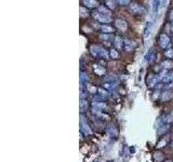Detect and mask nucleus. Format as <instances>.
I'll use <instances>...</instances> for the list:
<instances>
[{"mask_svg": "<svg viewBox=\"0 0 173 162\" xmlns=\"http://www.w3.org/2000/svg\"><path fill=\"white\" fill-rule=\"evenodd\" d=\"M90 53L92 56L97 57V58H103V60H108L109 58V52L105 50L103 47L99 45H92L90 47Z\"/></svg>", "mask_w": 173, "mask_h": 162, "instance_id": "f257e3e1", "label": "nucleus"}, {"mask_svg": "<svg viewBox=\"0 0 173 162\" xmlns=\"http://www.w3.org/2000/svg\"><path fill=\"white\" fill-rule=\"evenodd\" d=\"M170 126H171V124L165 121V119H163V117L160 118V119L158 120V122H157V126H156L157 133L159 134V135H162V134L167 133V132L169 131Z\"/></svg>", "mask_w": 173, "mask_h": 162, "instance_id": "f03ea898", "label": "nucleus"}, {"mask_svg": "<svg viewBox=\"0 0 173 162\" xmlns=\"http://www.w3.org/2000/svg\"><path fill=\"white\" fill-rule=\"evenodd\" d=\"M117 83H118V78L114 75H111L104 79L103 88L106 90H113L117 85Z\"/></svg>", "mask_w": 173, "mask_h": 162, "instance_id": "7ed1b4c3", "label": "nucleus"}, {"mask_svg": "<svg viewBox=\"0 0 173 162\" xmlns=\"http://www.w3.org/2000/svg\"><path fill=\"white\" fill-rule=\"evenodd\" d=\"M92 15H93V17H94L95 20L99 21L100 23H104V24H106V23L111 22V19L109 17V16L105 15V14L99 12V11H93V12H92Z\"/></svg>", "mask_w": 173, "mask_h": 162, "instance_id": "20e7f679", "label": "nucleus"}, {"mask_svg": "<svg viewBox=\"0 0 173 162\" xmlns=\"http://www.w3.org/2000/svg\"><path fill=\"white\" fill-rule=\"evenodd\" d=\"M161 81L160 77H159V75L158 76H150L148 78V80H147V86H148L149 89H156L158 85L157 84H160L159 82Z\"/></svg>", "mask_w": 173, "mask_h": 162, "instance_id": "39448f33", "label": "nucleus"}, {"mask_svg": "<svg viewBox=\"0 0 173 162\" xmlns=\"http://www.w3.org/2000/svg\"><path fill=\"white\" fill-rule=\"evenodd\" d=\"M171 45V41H170V38L168 37V35L165 34H162L159 37V45H160L162 49H168Z\"/></svg>", "mask_w": 173, "mask_h": 162, "instance_id": "423d86ee", "label": "nucleus"}, {"mask_svg": "<svg viewBox=\"0 0 173 162\" xmlns=\"http://www.w3.org/2000/svg\"><path fill=\"white\" fill-rule=\"evenodd\" d=\"M129 9H130V11L133 14H142L145 11L143 7H141L140 4L135 3V2H131V3L129 4Z\"/></svg>", "mask_w": 173, "mask_h": 162, "instance_id": "0eeeda50", "label": "nucleus"}, {"mask_svg": "<svg viewBox=\"0 0 173 162\" xmlns=\"http://www.w3.org/2000/svg\"><path fill=\"white\" fill-rule=\"evenodd\" d=\"M80 131H81V133H83L84 135H90V134L92 133L90 126L86 123V121L83 120L82 116H81V120H80Z\"/></svg>", "mask_w": 173, "mask_h": 162, "instance_id": "6e6552de", "label": "nucleus"}, {"mask_svg": "<svg viewBox=\"0 0 173 162\" xmlns=\"http://www.w3.org/2000/svg\"><path fill=\"white\" fill-rule=\"evenodd\" d=\"M135 47H136L135 41L131 40V39H128V38L124 39V48L126 51H128V52L133 51V50L135 49Z\"/></svg>", "mask_w": 173, "mask_h": 162, "instance_id": "1a4fd4ad", "label": "nucleus"}, {"mask_svg": "<svg viewBox=\"0 0 173 162\" xmlns=\"http://www.w3.org/2000/svg\"><path fill=\"white\" fill-rule=\"evenodd\" d=\"M93 71L95 73V75H97L100 77H103L104 75L106 73V69L104 66L100 64H94L93 65Z\"/></svg>", "mask_w": 173, "mask_h": 162, "instance_id": "9d476101", "label": "nucleus"}, {"mask_svg": "<svg viewBox=\"0 0 173 162\" xmlns=\"http://www.w3.org/2000/svg\"><path fill=\"white\" fill-rule=\"evenodd\" d=\"M172 98V93H171V91L170 90H163L162 92H161V96H160V100L162 102H168L170 101Z\"/></svg>", "mask_w": 173, "mask_h": 162, "instance_id": "9b49d317", "label": "nucleus"}, {"mask_svg": "<svg viewBox=\"0 0 173 162\" xmlns=\"http://www.w3.org/2000/svg\"><path fill=\"white\" fill-rule=\"evenodd\" d=\"M115 24H116V27L119 28L120 30H122V32L127 30V28H128V24H127V22L124 20H116Z\"/></svg>", "mask_w": 173, "mask_h": 162, "instance_id": "f8f14e48", "label": "nucleus"}, {"mask_svg": "<svg viewBox=\"0 0 173 162\" xmlns=\"http://www.w3.org/2000/svg\"><path fill=\"white\" fill-rule=\"evenodd\" d=\"M114 45H115V49L119 50L124 47V39H121V37L116 36L114 38Z\"/></svg>", "mask_w": 173, "mask_h": 162, "instance_id": "ddd939ff", "label": "nucleus"}, {"mask_svg": "<svg viewBox=\"0 0 173 162\" xmlns=\"http://www.w3.org/2000/svg\"><path fill=\"white\" fill-rule=\"evenodd\" d=\"M83 4L86 5V8H90V9L99 7V3H97L96 0H83Z\"/></svg>", "mask_w": 173, "mask_h": 162, "instance_id": "4468645a", "label": "nucleus"}, {"mask_svg": "<svg viewBox=\"0 0 173 162\" xmlns=\"http://www.w3.org/2000/svg\"><path fill=\"white\" fill-rule=\"evenodd\" d=\"M152 22H147L146 25H145V28H144V39L146 40L147 38L149 37L150 35V30H152Z\"/></svg>", "mask_w": 173, "mask_h": 162, "instance_id": "2eb2a0df", "label": "nucleus"}, {"mask_svg": "<svg viewBox=\"0 0 173 162\" xmlns=\"http://www.w3.org/2000/svg\"><path fill=\"white\" fill-rule=\"evenodd\" d=\"M86 91L88 92V93L92 94V95H95V94H97V91H99V89H97L95 85L88 83V84L86 85Z\"/></svg>", "mask_w": 173, "mask_h": 162, "instance_id": "dca6fc26", "label": "nucleus"}, {"mask_svg": "<svg viewBox=\"0 0 173 162\" xmlns=\"http://www.w3.org/2000/svg\"><path fill=\"white\" fill-rule=\"evenodd\" d=\"M156 56V53L154 51V49H150L148 52L146 53V55H145V62H147V63H150V62L155 58Z\"/></svg>", "mask_w": 173, "mask_h": 162, "instance_id": "f3484780", "label": "nucleus"}, {"mask_svg": "<svg viewBox=\"0 0 173 162\" xmlns=\"http://www.w3.org/2000/svg\"><path fill=\"white\" fill-rule=\"evenodd\" d=\"M161 68L162 69H167V70H169V69L173 68V62L171 60H165V61H162L161 63Z\"/></svg>", "mask_w": 173, "mask_h": 162, "instance_id": "a211bd4d", "label": "nucleus"}, {"mask_svg": "<svg viewBox=\"0 0 173 162\" xmlns=\"http://www.w3.org/2000/svg\"><path fill=\"white\" fill-rule=\"evenodd\" d=\"M159 7H160V0H152V14H156L157 15L158 10H159Z\"/></svg>", "mask_w": 173, "mask_h": 162, "instance_id": "6ab92c4d", "label": "nucleus"}, {"mask_svg": "<svg viewBox=\"0 0 173 162\" xmlns=\"http://www.w3.org/2000/svg\"><path fill=\"white\" fill-rule=\"evenodd\" d=\"M107 132L109 134V136L111 137H114V138H117L118 137V132H117V130L114 126H109L107 128Z\"/></svg>", "mask_w": 173, "mask_h": 162, "instance_id": "aec40b11", "label": "nucleus"}, {"mask_svg": "<svg viewBox=\"0 0 173 162\" xmlns=\"http://www.w3.org/2000/svg\"><path fill=\"white\" fill-rule=\"evenodd\" d=\"M79 108H80V111H81V113L86 111V110L89 108V103H88V101H86V100H80Z\"/></svg>", "mask_w": 173, "mask_h": 162, "instance_id": "412c9836", "label": "nucleus"}, {"mask_svg": "<svg viewBox=\"0 0 173 162\" xmlns=\"http://www.w3.org/2000/svg\"><path fill=\"white\" fill-rule=\"evenodd\" d=\"M100 29H101V32H103V34H109V35H111V32H114V28L111 27V26H108V25H102V26H100Z\"/></svg>", "mask_w": 173, "mask_h": 162, "instance_id": "4be33fe9", "label": "nucleus"}, {"mask_svg": "<svg viewBox=\"0 0 173 162\" xmlns=\"http://www.w3.org/2000/svg\"><path fill=\"white\" fill-rule=\"evenodd\" d=\"M109 56H111V58H113V60H117V58L119 57L118 50L115 48H111V50H109Z\"/></svg>", "mask_w": 173, "mask_h": 162, "instance_id": "5701e85b", "label": "nucleus"}, {"mask_svg": "<svg viewBox=\"0 0 173 162\" xmlns=\"http://www.w3.org/2000/svg\"><path fill=\"white\" fill-rule=\"evenodd\" d=\"M105 3H106V7L114 10L117 7V4H118V0H106Z\"/></svg>", "mask_w": 173, "mask_h": 162, "instance_id": "b1692460", "label": "nucleus"}, {"mask_svg": "<svg viewBox=\"0 0 173 162\" xmlns=\"http://www.w3.org/2000/svg\"><path fill=\"white\" fill-rule=\"evenodd\" d=\"M88 80H89L88 75H86V73L81 71V73H80V82H81V84L86 85V84H88Z\"/></svg>", "mask_w": 173, "mask_h": 162, "instance_id": "393cba45", "label": "nucleus"}, {"mask_svg": "<svg viewBox=\"0 0 173 162\" xmlns=\"http://www.w3.org/2000/svg\"><path fill=\"white\" fill-rule=\"evenodd\" d=\"M97 11L101 13H103V14H105V15H107V16L111 15V11H109L108 9L105 8L104 5H99V7H97Z\"/></svg>", "mask_w": 173, "mask_h": 162, "instance_id": "a878e982", "label": "nucleus"}, {"mask_svg": "<svg viewBox=\"0 0 173 162\" xmlns=\"http://www.w3.org/2000/svg\"><path fill=\"white\" fill-rule=\"evenodd\" d=\"M97 94H100L101 96L103 97L104 100L106 98V97H108V95H109V93H108V91L106 89H103V88H100L99 91H97Z\"/></svg>", "mask_w": 173, "mask_h": 162, "instance_id": "bb28decb", "label": "nucleus"}, {"mask_svg": "<svg viewBox=\"0 0 173 162\" xmlns=\"http://www.w3.org/2000/svg\"><path fill=\"white\" fill-rule=\"evenodd\" d=\"M168 139H167V138H161L160 141H159V142L157 143V148H162V147H165V146H167L168 145Z\"/></svg>", "mask_w": 173, "mask_h": 162, "instance_id": "cd10ccee", "label": "nucleus"}, {"mask_svg": "<svg viewBox=\"0 0 173 162\" xmlns=\"http://www.w3.org/2000/svg\"><path fill=\"white\" fill-rule=\"evenodd\" d=\"M79 12H80V16L81 17H86V16L89 15V11H88V9L86 7H81V8L79 9Z\"/></svg>", "mask_w": 173, "mask_h": 162, "instance_id": "c85d7f7f", "label": "nucleus"}, {"mask_svg": "<svg viewBox=\"0 0 173 162\" xmlns=\"http://www.w3.org/2000/svg\"><path fill=\"white\" fill-rule=\"evenodd\" d=\"M100 38L104 41H111L113 39V36L109 35V34H101L100 35Z\"/></svg>", "mask_w": 173, "mask_h": 162, "instance_id": "c756f323", "label": "nucleus"}, {"mask_svg": "<svg viewBox=\"0 0 173 162\" xmlns=\"http://www.w3.org/2000/svg\"><path fill=\"white\" fill-rule=\"evenodd\" d=\"M165 56L168 58V60H171L173 58V49H168L165 51Z\"/></svg>", "mask_w": 173, "mask_h": 162, "instance_id": "7c9ffc66", "label": "nucleus"}, {"mask_svg": "<svg viewBox=\"0 0 173 162\" xmlns=\"http://www.w3.org/2000/svg\"><path fill=\"white\" fill-rule=\"evenodd\" d=\"M160 96H161V93H160V91H159V89H156V91L152 94V100H154V101H155V100H158V98H160Z\"/></svg>", "mask_w": 173, "mask_h": 162, "instance_id": "2f4dec72", "label": "nucleus"}, {"mask_svg": "<svg viewBox=\"0 0 173 162\" xmlns=\"http://www.w3.org/2000/svg\"><path fill=\"white\" fill-rule=\"evenodd\" d=\"M118 2L120 4H122V5H126V4H129L130 0H118Z\"/></svg>", "mask_w": 173, "mask_h": 162, "instance_id": "473e14b6", "label": "nucleus"}, {"mask_svg": "<svg viewBox=\"0 0 173 162\" xmlns=\"http://www.w3.org/2000/svg\"><path fill=\"white\" fill-rule=\"evenodd\" d=\"M168 0H160V8H165Z\"/></svg>", "mask_w": 173, "mask_h": 162, "instance_id": "72a5a7b5", "label": "nucleus"}, {"mask_svg": "<svg viewBox=\"0 0 173 162\" xmlns=\"http://www.w3.org/2000/svg\"><path fill=\"white\" fill-rule=\"evenodd\" d=\"M170 19H171V20H173V10L171 11V13H170Z\"/></svg>", "mask_w": 173, "mask_h": 162, "instance_id": "f704fd0d", "label": "nucleus"}, {"mask_svg": "<svg viewBox=\"0 0 173 162\" xmlns=\"http://www.w3.org/2000/svg\"><path fill=\"white\" fill-rule=\"evenodd\" d=\"M171 32H173V23H172V24H171Z\"/></svg>", "mask_w": 173, "mask_h": 162, "instance_id": "c9c22d12", "label": "nucleus"}, {"mask_svg": "<svg viewBox=\"0 0 173 162\" xmlns=\"http://www.w3.org/2000/svg\"><path fill=\"white\" fill-rule=\"evenodd\" d=\"M162 162H173L172 160H165V161H162Z\"/></svg>", "mask_w": 173, "mask_h": 162, "instance_id": "e433bc0d", "label": "nucleus"}, {"mask_svg": "<svg viewBox=\"0 0 173 162\" xmlns=\"http://www.w3.org/2000/svg\"><path fill=\"white\" fill-rule=\"evenodd\" d=\"M171 147H173V141H172V143H171Z\"/></svg>", "mask_w": 173, "mask_h": 162, "instance_id": "4c0bfd02", "label": "nucleus"}, {"mask_svg": "<svg viewBox=\"0 0 173 162\" xmlns=\"http://www.w3.org/2000/svg\"><path fill=\"white\" fill-rule=\"evenodd\" d=\"M171 113V115H172V116H173V109H172V111H171V113Z\"/></svg>", "mask_w": 173, "mask_h": 162, "instance_id": "58836bf2", "label": "nucleus"}, {"mask_svg": "<svg viewBox=\"0 0 173 162\" xmlns=\"http://www.w3.org/2000/svg\"><path fill=\"white\" fill-rule=\"evenodd\" d=\"M172 136H173V130H172Z\"/></svg>", "mask_w": 173, "mask_h": 162, "instance_id": "ea45409f", "label": "nucleus"}]
</instances>
